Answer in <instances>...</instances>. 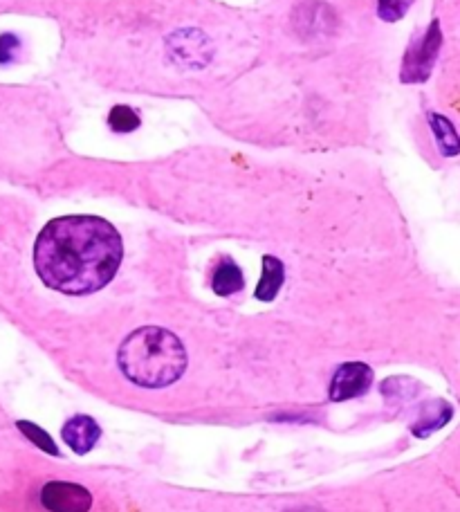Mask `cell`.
<instances>
[{
  "label": "cell",
  "instance_id": "1",
  "mask_svg": "<svg viewBox=\"0 0 460 512\" xmlns=\"http://www.w3.org/2000/svg\"><path fill=\"white\" fill-rule=\"evenodd\" d=\"M122 259V236L99 216L54 218L34 243L41 281L63 295H92L108 286Z\"/></svg>",
  "mask_w": 460,
  "mask_h": 512
},
{
  "label": "cell",
  "instance_id": "2",
  "mask_svg": "<svg viewBox=\"0 0 460 512\" xmlns=\"http://www.w3.org/2000/svg\"><path fill=\"white\" fill-rule=\"evenodd\" d=\"M119 367L137 387H169L187 369V351L173 333L146 326L128 335L119 346Z\"/></svg>",
  "mask_w": 460,
  "mask_h": 512
},
{
  "label": "cell",
  "instance_id": "3",
  "mask_svg": "<svg viewBox=\"0 0 460 512\" xmlns=\"http://www.w3.org/2000/svg\"><path fill=\"white\" fill-rule=\"evenodd\" d=\"M41 504L50 512H88L92 495L77 483L52 481L41 490Z\"/></svg>",
  "mask_w": 460,
  "mask_h": 512
},
{
  "label": "cell",
  "instance_id": "4",
  "mask_svg": "<svg viewBox=\"0 0 460 512\" xmlns=\"http://www.w3.org/2000/svg\"><path fill=\"white\" fill-rule=\"evenodd\" d=\"M440 48V23L434 21L429 25L425 34L416 48L407 52V59H404V72L402 81H425L434 66L436 54Z\"/></svg>",
  "mask_w": 460,
  "mask_h": 512
},
{
  "label": "cell",
  "instance_id": "5",
  "mask_svg": "<svg viewBox=\"0 0 460 512\" xmlns=\"http://www.w3.org/2000/svg\"><path fill=\"white\" fill-rule=\"evenodd\" d=\"M373 384V371L364 362H348L337 369L333 382H330V398L348 400L362 396Z\"/></svg>",
  "mask_w": 460,
  "mask_h": 512
},
{
  "label": "cell",
  "instance_id": "6",
  "mask_svg": "<svg viewBox=\"0 0 460 512\" xmlns=\"http://www.w3.org/2000/svg\"><path fill=\"white\" fill-rule=\"evenodd\" d=\"M101 436V427L90 416H75L63 427V438L77 454H88Z\"/></svg>",
  "mask_w": 460,
  "mask_h": 512
},
{
  "label": "cell",
  "instance_id": "7",
  "mask_svg": "<svg viewBox=\"0 0 460 512\" xmlns=\"http://www.w3.org/2000/svg\"><path fill=\"white\" fill-rule=\"evenodd\" d=\"M452 414H454V411H452V407L447 405V402H443V400L429 402V405L422 409V414L416 420V425H413V434H416V436L434 434L436 429L445 427L449 423Z\"/></svg>",
  "mask_w": 460,
  "mask_h": 512
},
{
  "label": "cell",
  "instance_id": "8",
  "mask_svg": "<svg viewBox=\"0 0 460 512\" xmlns=\"http://www.w3.org/2000/svg\"><path fill=\"white\" fill-rule=\"evenodd\" d=\"M285 281V268L276 256H265L263 259V277L259 288H256V299L272 301Z\"/></svg>",
  "mask_w": 460,
  "mask_h": 512
},
{
  "label": "cell",
  "instance_id": "9",
  "mask_svg": "<svg viewBox=\"0 0 460 512\" xmlns=\"http://www.w3.org/2000/svg\"><path fill=\"white\" fill-rule=\"evenodd\" d=\"M211 286L214 292L220 297H229L243 288V272L234 261H223L214 272V279H211Z\"/></svg>",
  "mask_w": 460,
  "mask_h": 512
},
{
  "label": "cell",
  "instance_id": "10",
  "mask_svg": "<svg viewBox=\"0 0 460 512\" xmlns=\"http://www.w3.org/2000/svg\"><path fill=\"white\" fill-rule=\"evenodd\" d=\"M429 122H431V131H434V135H436V142L440 146V153L447 155V158L458 155L460 153V137L456 133L454 124L443 115H429Z\"/></svg>",
  "mask_w": 460,
  "mask_h": 512
},
{
  "label": "cell",
  "instance_id": "11",
  "mask_svg": "<svg viewBox=\"0 0 460 512\" xmlns=\"http://www.w3.org/2000/svg\"><path fill=\"white\" fill-rule=\"evenodd\" d=\"M108 124L117 133H131L140 126V117H137L131 106H115L113 111H110Z\"/></svg>",
  "mask_w": 460,
  "mask_h": 512
},
{
  "label": "cell",
  "instance_id": "12",
  "mask_svg": "<svg viewBox=\"0 0 460 512\" xmlns=\"http://www.w3.org/2000/svg\"><path fill=\"white\" fill-rule=\"evenodd\" d=\"M18 429H21V432H23L27 438H30V441H32L34 445H39L43 452H48V454H52V456L59 454L57 445H54L50 434H45L41 427L27 423V420H21V423H18Z\"/></svg>",
  "mask_w": 460,
  "mask_h": 512
},
{
  "label": "cell",
  "instance_id": "13",
  "mask_svg": "<svg viewBox=\"0 0 460 512\" xmlns=\"http://www.w3.org/2000/svg\"><path fill=\"white\" fill-rule=\"evenodd\" d=\"M413 0H380L377 5V12L384 18V21H400V18L407 14Z\"/></svg>",
  "mask_w": 460,
  "mask_h": 512
},
{
  "label": "cell",
  "instance_id": "14",
  "mask_svg": "<svg viewBox=\"0 0 460 512\" xmlns=\"http://www.w3.org/2000/svg\"><path fill=\"white\" fill-rule=\"evenodd\" d=\"M18 48V39L12 34L0 36V63H7L14 57V50Z\"/></svg>",
  "mask_w": 460,
  "mask_h": 512
},
{
  "label": "cell",
  "instance_id": "15",
  "mask_svg": "<svg viewBox=\"0 0 460 512\" xmlns=\"http://www.w3.org/2000/svg\"><path fill=\"white\" fill-rule=\"evenodd\" d=\"M294 512H317V510H294Z\"/></svg>",
  "mask_w": 460,
  "mask_h": 512
}]
</instances>
